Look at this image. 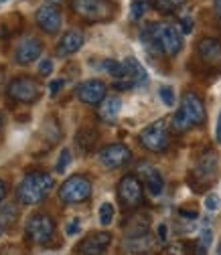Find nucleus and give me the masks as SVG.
<instances>
[{
  "label": "nucleus",
  "mask_w": 221,
  "mask_h": 255,
  "mask_svg": "<svg viewBox=\"0 0 221 255\" xmlns=\"http://www.w3.org/2000/svg\"><path fill=\"white\" fill-rule=\"evenodd\" d=\"M140 39L146 47L161 51L167 57H175L183 49V37L179 28H175L169 22H152L140 33Z\"/></svg>",
  "instance_id": "nucleus-1"
},
{
  "label": "nucleus",
  "mask_w": 221,
  "mask_h": 255,
  "mask_svg": "<svg viewBox=\"0 0 221 255\" xmlns=\"http://www.w3.org/2000/svg\"><path fill=\"white\" fill-rule=\"evenodd\" d=\"M53 188V178L47 172H30L26 174L20 184L16 186V201L20 205H39L47 199V195Z\"/></svg>",
  "instance_id": "nucleus-2"
},
{
  "label": "nucleus",
  "mask_w": 221,
  "mask_h": 255,
  "mask_svg": "<svg viewBox=\"0 0 221 255\" xmlns=\"http://www.w3.org/2000/svg\"><path fill=\"white\" fill-rule=\"evenodd\" d=\"M71 8L87 22H104L114 14V4L110 0H71Z\"/></svg>",
  "instance_id": "nucleus-3"
},
{
  "label": "nucleus",
  "mask_w": 221,
  "mask_h": 255,
  "mask_svg": "<svg viewBox=\"0 0 221 255\" xmlns=\"http://www.w3.org/2000/svg\"><path fill=\"white\" fill-rule=\"evenodd\" d=\"M91 197V182L83 174L69 176L59 188V199L65 205H79Z\"/></svg>",
  "instance_id": "nucleus-4"
},
{
  "label": "nucleus",
  "mask_w": 221,
  "mask_h": 255,
  "mask_svg": "<svg viewBox=\"0 0 221 255\" xmlns=\"http://www.w3.org/2000/svg\"><path fill=\"white\" fill-rule=\"evenodd\" d=\"M217 166H219V158L213 150H207L205 154L199 156V160L193 168V174H191V182L197 190L209 186L215 176H217Z\"/></svg>",
  "instance_id": "nucleus-5"
},
{
  "label": "nucleus",
  "mask_w": 221,
  "mask_h": 255,
  "mask_svg": "<svg viewBox=\"0 0 221 255\" xmlns=\"http://www.w3.org/2000/svg\"><path fill=\"white\" fill-rule=\"evenodd\" d=\"M140 144L150 152H165L169 148V128L165 120H156L154 124L146 126L138 136Z\"/></svg>",
  "instance_id": "nucleus-6"
},
{
  "label": "nucleus",
  "mask_w": 221,
  "mask_h": 255,
  "mask_svg": "<svg viewBox=\"0 0 221 255\" xmlns=\"http://www.w3.org/2000/svg\"><path fill=\"white\" fill-rule=\"evenodd\" d=\"M24 231H26L28 241H33L37 245H47L55 233V221L47 213H37L28 219Z\"/></svg>",
  "instance_id": "nucleus-7"
},
{
  "label": "nucleus",
  "mask_w": 221,
  "mask_h": 255,
  "mask_svg": "<svg viewBox=\"0 0 221 255\" xmlns=\"http://www.w3.org/2000/svg\"><path fill=\"white\" fill-rule=\"evenodd\" d=\"M118 199L124 207L136 209L144 203V188L134 174H126L118 182Z\"/></svg>",
  "instance_id": "nucleus-8"
},
{
  "label": "nucleus",
  "mask_w": 221,
  "mask_h": 255,
  "mask_svg": "<svg viewBox=\"0 0 221 255\" xmlns=\"http://www.w3.org/2000/svg\"><path fill=\"white\" fill-rule=\"evenodd\" d=\"M6 93L8 98H12L18 104H33L41 95V85L30 77H16L8 83Z\"/></svg>",
  "instance_id": "nucleus-9"
},
{
  "label": "nucleus",
  "mask_w": 221,
  "mask_h": 255,
  "mask_svg": "<svg viewBox=\"0 0 221 255\" xmlns=\"http://www.w3.org/2000/svg\"><path fill=\"white\" fill-rule=\"evenodd\" d=\"M124 79L122 81H114V87L116 89H132V87H140L148 81V73L146 69L140 65V61L134 59V57H128V59H124Z\"/></svg>",
  "instance_id": "nucleus-10"
},
{
  "label": "nucleus",
  "mask_w": 221,
  "mask_h": 255,
  "mask_svg": "<svg viewBox=\"0 0 221 255\" xmlns=\"http://www.w3.org/2000/svg\"><path fill=\"white\" fill-rule=\"evenodd\" d=\"M98 160L106 168H120L132 160V152L124 144H108L98 152Z\"/></svg>",
  "instance_id": "nucleus-11"
},
{
  "label": "nucleus",
  "mask_w": 221,
  "mask_h": 255,
  "mask_svg": "<svg viewBox=\"0 0 221 255\" xmlns=\"http://www.w3.org/2000/svg\"><path fill=\"white\" fill-rule=\"evenodd\" d=\"M106 83L100 81V79H87L83 83L77 85L75 89V95L81 104H87V106H100L104 100H106Z\"/></svg>",
  "instance_id": "nucleus-12"
},
{
  "label": "nucleus",
  "mask_w": 221,
  "mask_h": 255,
  "mask_svg": "<svg viewBox=\"0 0 221 255\" xmlns=\"http://www.w3.org/2000/svg\"><path fill=\"white\" fill-rule=\"evenodd\" d=\"M181 110L193 126H199L205 122V106L197 93H191V91L185 93L181 100Z\"/></svg>",
  "instance_id": "nucleus-13"
},
{
  "label": "nucleus",
  "mask_w": 221,
  "mask_h": 255,
  "mask_svg": "<svg viewBox=\"0 0 221 255\" xmlns=\"http://www.w3.org/2000/svg\"><path fill=\"white\" fill-rule=\"evenodd\" d=\"M197 53L201 61L209 67H219L221 65V41L213 37H205L197 45Z\"/></svg>",
  "instance_id": "nucleus-14"
},
{
  "label": "nucleus",
  "mask_w": 221,
  "mask_h": 255,
  "mask_svg": "<svg viewBox=\"0 0 221 255\" xmlns=\"http://www.w3.org/2000/svg\"><path fill=\"white\" fill-rule=\"evenodd\" d=\"M152 247H154V237L150 235V231L128 235L124 239V251L128 255H146L148 251H152Z\"/></svg>",
  "instance_id": "nucleus-15"
},
{
  "label": "nucleus",
  "mask_w": 221,
  "mask_h": 255,
  "mask_svg": "<svg viewBox=\"0 0 221 255\" xmlns=\"http://www.w3.org/2000/svg\"><path fill=\"white\" fill-rule=\"evenodd\" d=\"M112 243V235L110 233H91L87 239L81 241L79 245V251L81 255H104L106 249L110 247Z\"/></svg>",
  "instance_id": "nucleus-16"
},
{
  "label": "nucleus",
  "mask_w": 221,
  "mask_h": 255,
  "mask_svg": "<svg viewBox=\"0 0 221 255\" xmlns=\"http://www.w3.org/2000/svg\"><path fill=\"white\" fill-rule=\"evenodd\" d=\"M37 24L45 30V33L53 35L61 28V12L57 6H51V4H45L37 10Z\"/></svg>",
  "instance_id": "nucleus-17"
},
{
  "label": "nucleus",
  "mask_w": 221,
  "mask_h": 255,
  "mask_svg": "<svg viewBox=\"0 0 221 255\" xmlns=\"http://www.w3.org/2000/svg\"><path fill=\"white\" fill-rule=\"evenodd\" d=\"M41 53H43V43L39 39H26L18 45L14 59H16V63H20V65H28V63L37 61L41 57Z\"/></svg>",
  "instance_id": "nucleus-18"
},
{
  "label": "nucleus",
  "mask_w": 221,
  "mask_h": 255,
  "mask_svg": "<svg viewBox=\"0 0 221 255\" xmlns=\"http://www.w3.org/2000/svg\"><path fill=\"white\" fill-rule=\"evenodd\" d=\"M81 47H83V33L73 28V30H67V33L61 37V41L57 45V55L59 57H71Z\"/></svg>",
  "instance_id": "nucleus-19"
},
{
  "label": "nucleus",
  "mask_w": 221,
  "mask_h": 255,
  "mask_svg": "<svg viewBox=\"0 0 221 255\" xmlns=\"http://www.w3.org/2000/svg\"><path fill=\"white\" fill-rule=\"evenodd\" d=\"M75 142H77V148H79L83 154H89L93 148L98 146V142H100V134H98L96 128L83 126L81 130L77 132V136H75Z\"/></svg>",
  "instance_id": "nucleus-20"
},
{
  "label": "nucleus",
  "mask_w": 221,
  "mask_h": 255,
  "mask_svg": "<svg viewBox=\"0 0 221 255\" xmlns=\"http://www.w3.org/2000/svg\"><path fill=\"white\" fill-rule=\"evenodd\" d=\"M142 174H144V182H146L148 193H150L152 197H161L163 188H165V180H163L161 172L156 170V168H152V166H144Z\"/></svg>",
  "instance_id": "nucleus-21"
},
{
  "label": "nucleus",
  "mask_w": 221,
  "mask_h": 255,
  "mask_svg": "<svg viewBox=\"0 0 221 255\" xmlns=\"http://www.w3.org/2000/svg\"><path fill=\"white\" fill-rule=\"evenodd\" d=\"M120 110H122V100L120 98H106L102 104H100V118L104 122H116V118L120 116Z\"/></svg>",
  "instance_id": "nucleus-22"
},
{
  "label": "nucleus",
  "mask_w": 221,
  "mask_h": 255,
  "mask_svg": "<svg viewBox=\"0 0 221 255\" xmlns=\"http://www.w3.org/2000/svg\"><path fill=\"white\" fill-rule=\"evenodd\" d=\"M185 2H187V0H150V4H152L156 10H159V12H165V14L179 10Z\"/></svg>",
  "instance_id": "nucleus-23"
},
{
  "label": "nucleus",
  "mask_w": 221,
  "mask_h": 255,
  "mask_svg": "<svg viewBox=\"0 0 221 255\" xmlns=\"http://www.w3.org/2000/svg\"><path fill=\"white\" fill-rule=\"evenodd\" d=\"M102 69H104V71H108L116 81H122V79H124V73H126L124 63L114 61V59H106V61L102 63Z\"/></svg>",
  "instance_id": "nucleus-24"
},
{
  "label": "nucleus",
  "mask_w": 221,
  "mask_h": 255,
  "mask_svg": "<svg viewBox=\"0 0 221 255\" xmlns=\"http://www.w3.org/2000/svg\"><path fill=\"white\" fill-rule=\"evenodd\" d=\"M211 239H213V233L211 229L205 225L201 229V235H199V241H197V247H195V255H207V249L211 245Z\"/></svg>",
  "instance_id": "nucleus-25"
},
{
  "label": "nucleus",
  "mask_w": 221,
  "mask_h": 255,
  "mask_svg": "<svg viewBox=\"0 0 221 255\" xmlns=\"http://www.w3.org/2000/svg\"><path fill=\"white\" fill-rule=\"evenodd\" d=\"M150 6V0H132V6H130V18L132 20H140L144 16V12Z\"/></svg>",
  "instance_id": "nucleus-26"
},
{
  "label": "nucleus",
  "mask_w": 221,
  "mask_h": 255,
  "mask_svg": "<svg viewBox=\"0 0 221 255\" xmlns=\"http://www.w3.org/2000/svg\"><path fill=\"white\" fill-rule=\"evenodd\" d=\"M112 221H114V207L110 203H104L100 207V223H102L104 227H108Z\"/></svg>",
  "instance_id": "nucleus-27"
},
{
  "label": "nucleus",
  "mask_w": 221,
  "mask_h": 255,
  "mask_svg": "<svg viewBox=\"0 0 221 255\" xmlns=\"http://www.w3.org/2000/svg\"><path fill=\"white\" fill-rule=\"evenodd\" d=\"M69 164H71V152H69L67 148H63L61 154H59V160H57V172L63 174V172L67 170Z\"/></svg>",
  "instance_id": "nucleus-28"
},
{
  "label": "nucleus",
  "mask_w": 221,
  "mask_h": 255,
  "mask_svg": "<svg viewBox=\"0 0 221 255\" xmlns=\"http://www.w3.org/2000/svg\"><path fill=\"white\" fill-rule=\"evenodd\" d=\"M161 100H163V104L167 106V108H173L175 106V89L171 87V85H163L161 87Z\"/></svg>",
  "instance_id": "nucleus-29"
},
{
  "label": "nucleus",
  "mask_w": 221,
  "mask_h": 255,
  "mask_svg": "<svg viewBox=\"0 0 221 255\" xmlns=\"http://www.w3.org/2000/svg\"><path fill=\"white\" fill-rule=\"evenodd\" d=\"M167 255H191V249H189V245H187V243H183V241H177V243L169 245V251H167Z\"/></svg>",
  "instance_id": "nucleus-30"
},
{
  "label": "nucleus",
  "mask_w": 221,
  "mask_h": 255,
  "mask_svg": "<svg viewBox=\"0 0 221 255\" xmlns=\"http://www.w3.org/2000/svg\"><path fill=\"white\" fill-rule=\"evenodd\" d=\"M219 205H221V199H219L215 193H211V195L205 197V207H207V211H217Z\"/></svg>",
  "instance_id": "nucleus-31"
},
{
  "label": "nucleus",
  "mask_w": 221,
  "mask_h": 255,
  "mask_svg": "<svg viewBox=\"0 0 221 255\" xmlns=\"http://www.w3.org/2000/svg\"><path fill=\"white\" fill-rule=\"evenodd\" d=\"M0 255H24V251L18 245H4L0 249Z\"/></svg>",
  "instance_id": "nucleus-32"
},
{
  "label": "nucleus",
  "mask_w": 221,
  "mask_h": 255,
  "mask_svg": "<svg viewBox=\"0 0 221 255\" xmlns=\"http://www.w3.org/2000/svg\"><path fill=\"white\" fill-rule=\"evenodd\" d=\"M51 71H53V61L51 59H43L39 63V73L41 75H51Z\"/></svg>",
  "instance_id": "nucleus-33"
},
{
  "label": "nucleus",
  "mask_w": 221,
  "mask_h": 255,
  "mask_svg": "<svg viewBox=\"0 0 221 255\" xmlns=\"http://www.w3.org/2000/svg\"><path fill=\"white\" fill-rule=\"evenodd\" d=\"M193 30V18H189V16H185V18H181V33H185V35H189Z\"/></svg>",
  "instance_id": "nucleus-34"
},
{
  "label": "nucleus",
  "mask_w": 221,
  "mask_h": 255,
  "mask_svg": "<svg viewBox=\"0 0 221 255\" xmlns=\"http://www.w3.org/2000/svg\"><path fill=\"white\" fill-rule=\"evenodd\" d=\"M65 233H67V235H75V233H79V221H77V219H73V221L67 223Z\"/></svg>",
  "instance_id": "nucleus-35"
},
{
  "label": "nucleus",
  "mask_w": 221,
  "mask_h": 255,
  "mask_svg": "<svg viewBox=\"0 0 221 255\" xmlns=\"http://www.w3.org/2000/svg\"><path fill=\"white\" fill-rule=\"evenodd\" d=\"M61 87H63V79H55V81H51V83H49V91H51V95H57Z\"/></svg>",
  "instance_id": "nucleus-36"
},
{
  "label": "nucleus",
  "mask_w": 221,
  "mask_h": 255,
  "mask_svg": "<svg viewBox=\"0 0 221 255\" xmlns=\"http://www.w3.org/2000/svg\"><path fill=\"white\" fill-rule=\"evenodd\" d=\"M179 215H181L183 219H191V221H195V219H197V211H189V209H181V211H179Z\"/></svg>",
  "instance_id": "nucleus-37"
},
{
  "label": "nucleus",
  "mask_w": 221,
  "mask_h": 255,
  "mask_svg": "<svg viewBox=\"0 0 221 255\" xmlns=\"http://www.w3.org/2000/svg\"><path fill=\"white\" fill-rule=\"evenodd\" d=\"M215 140H217V144H221V112H219V116H217V126H215Z\"/></svg>",
  "instance_id": "nucleus-38"
},
{
  "label": "nucleus",
  "mask_w": 221,
  "mask_h": 255,
  "mask_svg": "<svg viewBox=\"0 0 221 255\" xmlns=\"http://www.w3.org/2000/svg\"><path fill=\"white\" fill-rule=\"evenodd\" d=\"M159 239L167 241V223H161V225H159Z\"/></svg>",
  "instance_id": "nucleus-39"
},
{
  "label": "nucleus",
  "mask_w": 221,
  "mask_h": 255,
  "mask_svg": "<svg viewBox=\"0 0 221 255\" xmlns=\"http://www.w3.org/2000/svg\"><path fill=\"white\" fill-rule=\"evenodd\" d=\"M213 12H215V16L221 20V0H213Z\"/></svg>",
  "instance_id": "nucleus-40"
},
{
  "label": "nucleus",
  "mask_w": 221,
  "mask_h": 255,
  "mask_svg": "<svg viewBox=\"0 0 221 255\" xmlns=\"http://www.w3.org/2000/svg\"><path fill=\"white\" fill-rule=\"evenodd\" d=\"M4 195H6V184H4V180H0V201L4 199Z\"/></svg>",
  "instance_id": "nucleus-41"
},
{
  "label": "nucleus",
  "mask_w": 221,
  "mask_h": 255,
  "mask_svg": "<svg viewBox=\"0 0 221 255\" xmlns=\"http://www.w3.org/2000/svg\"><path fill=\"white\" fill-rule=\"evenodd\" d=\"M45 2H47V4H51V6H57L59 2H63V0H45Z\"/></svg>",
  "instance_id": "nucleus-42"
},
{
  "label": "nucleus",
  "mask_w": 221,
  "mask_h": 255,
  "mask_svg": "<svg viewBox=\"0 0 221 255\" xmlns=\"http://www.w3.org/2000/svg\"><path fill=\"white\" fill-rule=\"evenodd\" d=\"M217 255H221V241H219V245H217Z\"/></svg>",
  "instance_id": "nucleus-43"
},
{
  "label": "nucleus",
  "mask_w": 221,
  "mask_h": 255,
  "mask_svg": "<svg viewBox=\"0 0 221 255\" xmlns=\"http://www.w3.org/2000/svg\"><path fill=\"white\" fill-rule=\"evenodd\" d=\"M2 2H6V0H0V4H2Z\"/></svg>",
  "instance_id": "nucleus-44"
},
{
  "label": "nucleus",
  "mask_w": 221,
  "mask_h": 255,
  "mask_svg": "<svg viewBox=\"0 0 221 255\" xmlns=\"http://www.w3.org/2000/svg\"><path fill=\"white\" fill-rule=\"evenodd\" d=\"M0 233H2V227H0Z\"/></svg>",
  "instance_id": "nucleus-45"
}]
</instances>
